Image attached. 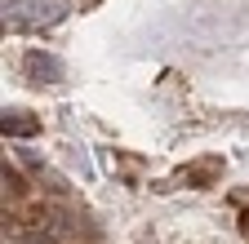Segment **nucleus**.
I'll return each mask as SVG.
<instances>
[{
	"instance_id": "20e7f679",
	"label": "nucleus",
	"mask_w": 249,
	"mask_h": 244,
	"mask_svg": "<svg viewBox=\"0 0 249 244\" xmlns=\"http://www.w3.org/2000/svg\"><path fill=\"white\" fill-rule=\"evenodd\" d=\"M22 244H58V240H53L49 231H27V235H22Z\"/></svg>"
},
{
	"instance_id": "f03ea898",
	"label": "nucleus",
	"mask_w": 249,
	"mask_h": 244,
	"mask_svg": "<svg viewBox=\"0 0 249 244\" xmlns=\"http://www.w3.org/2000/svg\"><path fill=\"white\" fill-rule=\"evenodd\" d=\"M22 71H27L31 84H58L62 80V63H58L53 53H45V49H31L22 58Z\"/></svg>"
},
{
	"instance_id": "39448f33",
	"label": "nucleus",
	"mask_w": 249,
	"mask_h": 244,
	"mask_svg": "<svg viewBox=\"0 0 249 244\" xmlns=\"http://www.w3.org/2000/svg\"><path fill=\"white\" fill-rule=\"evenodd\" d=\"M240 231H245V240H249V209L240 213Z\"/></svg>"
},
{
	"instance_id": "7ed1b4c3",
	"label": "nucleus",
	"mask_w": 249,
	"mask_h": 244,
	"mask_svg": "<svg viewBox=\"0 0 249 244\" xmlns=\"http://www.w3.org/2000/svg\"><path fill=\"white\" fill-rule=\"evenodd\" d=\"M0 129H5V138H31L40 129V120L31 111H18V107H5V115H0Z\"/></svg>"
},
{
	"instance_id": "f257e3e1",
	"label": "nucleus",
	"mask_w": 249,
	"mask_h": 244,
	"mask_svg": "<svg viewBox=\"0 0 249 244\" xmlns=\"http://www.w3.org/2000/svg\"><path fill=\"white\" fill-rule=\"evenodd\" d=\"M67 14V0H14L5 5V32H40Z\"/></svg>"
}]
</instances>
